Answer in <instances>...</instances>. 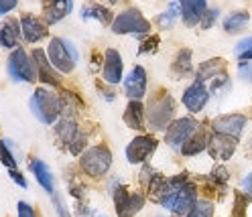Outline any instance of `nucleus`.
<instances>
[{
  "label": "nucleus",
  "mask_w": 252,
  "mask_h": 217,
  "mask_svg": "<svg viewBox=\"0 0 252 217\" xmlns=\"http://www.w3.org/2000/svg\"><path fill=\"white\" fill-rule=\"evenodd\" d=\"M80 166L86 175L98 179V177H104L110 166H112V152H110L108 146L104 144H98V146H90L82 152L80 157Z\"/></svg>",
  "instance_id": "6"
},
{
  "label": "nucleus",
  "mask_w": 252,
  "mask_h": 217,
  "mask_svg": "<svg viewBox=\"0 0 252 217\" xmlns=\"http://www.w3.org/2000/svg\"><path fill=\"white\" fill-rule=\"evenodd\" d=\"M242 189H244V193H246V195L252 199V173H250V175H248V177L242 181Z\"/></svg>",
  "instance_id": "42"
},
{
  "label": "nucleus",
  "mask_w": 252,
  "mask_h": 217,
  "mask_svg": "<svg viewBox=\"0 0 252 217\" xmlns=\"http://www.w3.org/2000/svg\"><path fill=\"white\" fill-rule=\"evenodd\" d=\"M145 106L136 102V100H130L128 106H126V110H124V124L128 128L132 130H138V132H143L145 130Z\"/></svg>",
  "instance_id": "23"
},
{
  "label": "nucleus",
  "mask_w": 252,
  "mask_h": 217,
  "mask_svg": "<svg viewBox=\"0 0 252 217\" xmlns=\"http://www.w3.org/2000/svg\"><path fill=\"white\" fill-rule=\"evenodd\" d=\"M224 71H226V61L224 59H220V57L208 59V61H203V63L197 67V77H195V80L206 83V81L216 80V77L220 73H224Z\"/></svg>",
  "instance_id": "24"
},
{
  "label": "nucleus",
  "mask_w": 252,
  "mask_h": 217,
  "mask_svg": "<svg viewBox=\"0 0 252 217\" xmlns=\"http://www.w3.org/2000/svg\"><path fill=\"white\" fill-rule=\"evenodd\" d=\"M179 14H181V4L179 2H171L169 8L157 17V25H159L161 28H171L173 25H175V21L179 19Z\"/></svg>",
  "instance_id": "29"
},
{
  "label": "nucleus",
  "mask_w": 252,
  "mask_h": 217,
  "mask_svg": "<svg viewBox=\"0 0 252 217\" xmlns=\"http://www.w3.org/2000/svg\"><path fill=\"white\" fill-rule=\"evenodd\" d=\"M10 179H12L14 183H17L19 187H23V189H27V187H29V185H27V179L19 173V170H10Z\"/></svg>",
  "instance_id": "41"
},
{
  "label": "nucleus",
  "mask_w": 252,
  "mask_h": 217,
  "mask_svg": "<svg viewBox=\"0 0 252 217\" xmlns=\"http://www.w3.org/2000/svg\"><path fill=\"white\" fill-rule=\"evenodd\" d=\"M173 114H175V100L167 91H159L155 98H151L147 108V120L153 130H167L171 126Z\"/></svg>",
  "instance_id": "3"
},
{
  "label": "nucleus",
  "mask_w": 252,
  "mask_h": 217,
  "mask_svg": "<svg viewBox=\"0 0 252 217\" xmlns=\"http://www.w3.org/2000/svg\"><path fill=\"white\" fill-rule=\"evenodd\" d=\"M208 102H210V89H208V85L203 83V81H197L195 80L191 85H189L183 91V106L191 114L201 112L203 108L208 106Z\"/></svg>",
  "instance_id": "13"
},
{
  "label": "nucleus",
  "mask_w": 252,
  "mask_h": 217,
  "mask_svg": "<svg viewBox=\"0 0 252 217\" xmlns=\"http://www.w3.org/2000/svg\"><path fill=\"white\" fill-rule=\"evenodd\" d=\"M17 211H19L17 217H35V209L29 203H25V201H21V203L17 205Z\"/></svg>",
  "instance_id": "40"
},
{
  "label": "nucleus",
  "mask_w": 252,
  "mask_h": 217,
  "mask_svg": "<svg viewBox=\"0 0 252 217\" xmlns=\"http://www.w3.org/2000/svg\"><path fill=\"white\" fill-rule=\"evenodd\" d=\"M21 37H23V30H21V21L19 19H6L2 25H0V45L4 49H19L21 45Z\"/></svg>",
  "instance_id": "19"
},
{
  "label": "nucleus",
  "mask_w": 252,
  "mask_h": 217,
  "mask_svg": "<svg viewBox=\"0 0 252 217\" xmlns=\"http://www.w3.org/2000/svg\"><path fill=\"white\" fill-rule=\"evenodd\" d=\"M96 217H106V215H96Z\"/></svg>",
  "instance_id": "44"
},
{
  "label": "nucleus",
  "mask_w": 252,
  "mask_h": 217,
  "mask_svg": "<svg viewBox=\"0 0 252 217\" xmlns=\"http://www.w3.org/2000/svg\"><path fill=\"white\" fill-rule=\"evenodd\" d=\"M29 106L35 118L43 124H55L63 114V98L47 87H37Z\"/></svg>",
  "instance_id": "2"
},
{
  "label": "nucleus",
  "mask_w": 252,
  "mask_h": 217,
  "mask_svg": "<svg viewBox=\"0 0 252 217\" xmlns=\"http://www.w3.org/2000/svg\"><path fill=\"white\" fill-rule=\"evenodd\" d=\"M19 4V0H0V17H4L10 10H14Z\"/></svg>",
  "instance_id": "39"
},
{
  "label": "nucleus",
  "mask_w": 252,
  "mask_h": 217,
  "mask_svg": "<svg viewBox=\"0 0 252 217\" xmlns=\"http://www.w3.org/2000/svg\"><path fill=\"white\" fill-rule=\"evenodd\" d=\"M31 170H33V175L35 179L39 181V185L47 191V193H55V179H53V173H51V168L47 166L43 161L35 159V161H31Z\"/></svg>",
  "instance_id": "26"
},
{
  "label": "nucleus",
  "mask_w": 252,
  "mask_h": 217,
  "mask_svg": "<svg viewBox=\"0 0 252 217\" xmlns=\"http://www.w3.org/2000/svg\"><path fill=\"white\" fill-rule=\"evenodd\" d=\"M112 197H114V207H116L118 217H134L145 205V195L130 193L124 185H118L112 191Z\"/></svg>",
  "instance_id": "10"
},
{
  "label": "nucleus",
  "mask_w": 252,
  "mask_h": 217,
  "mask_svg": "<svg viewBox=\"0 0 252 217\" xmlns=\"http://www.w3.org/2000/svg\"><path fill=\"white\" fill-rule=\"evenodd\" d=\"M246 126V116L242 114H228V116H220L212 122V128L218 134H226L232 138H240L242 130Z\"/></svg>",
  "instance_id": "18"
},
{
  "label": "nucleus",
  "mask_w": 252,
  "mask_h": 217,
  "mask_svg": "<svg viewBox=\"0 0 252 217\" xmlns=\"http://www.w3.org/2000/svg\"><path fill=\"white\" fill-rule=\"evenodd\" d=\"M151 30V23L143 17V12L136 8H126L120 12L112 23V33L116 35H134V37H143Z\"/></svg>",
  "instance_id": "7"
},
{
  "label": "nucleus",
  "mask_w": 252,
  "mask_h": 217,
  "mask_svg": "<svg viewBox=\"0 0 252 217\" xmlns=\"http://www.w3.org/2000/svg\"><path fill=\"white\" fill-rule=\"evenodd\" d=\"M104 2H108V4H116L118 0H104Z\"/></svg>",
  "instance_id": "43"
},
{
  "label": "nucleus",
  "mask_w": 252,
  "mask_h": 217,
  "mask_svg": "<svg viewBox=\"0 0 252 217\" xmlns=\"http://www.w3.org/2000/svg\"><path fill=\"white\" fill-rule=\"evenodd\" d=\"M228 179H230V175H228L226 166H222V164L214 166V170L210 173V181H212L214 187H222V189H224L226 183H228Z\"/></svg>",
  "instance_id": "33"
},
{
  "label": "nucleus",
  "mask_w": 252,
  "mask_h": 217,
  "mask_svg": "<svg viewBox=\"0 0 252 217\" xmlns=\"http://www.w3.org/2000/svg\"><path fill=\"white\" fill-rule=\"evenodd\" d=\"M236 144H238V138H232L226 134H210V142H208V152L216 161H228L234 157Z\"/></svg>",
  "instance_id": "15"
},
{
  "label": "nucleus",
  "mask_w": 252,
  "mask_h": 217,
  "mask_svg": "<svg viewBox=\"0 0 252 217\" xmlns=\"http://www.w3.org/2000/svg\"><path fill=\"white\" fill-rule=\"evenodd\" d=\"M45 2H47V0H45Z\"/></svg>",
  "instance_id": "45"
},
{
  "label": "nucleus",
  "mask_w": 252,
  "mask_h": 217,
  "mask_svg": "<svg viewBox=\"0 0 252 217\" xmlns=\"http://www.w3.org/2000/svg\"><path fill=\"white\" fill-rule=\"evenodd\" d=\"M124 91L130 100H136V102H140L145 98V94H147V71H145V67H140V65L132 67V71L126 75V80H124Z\"/></svg>",
  "instance_id": "16"
},
{
  "label": "nucleus",
  "mask_w": 252,
  "mask_h": 217,
  "mask_svg": "<svg viewBox=\"0 0 252 217\" xmlns=\"http://www.w3.org/2000/svg\"><path fill=\"white\" fill-rule=\"evenodd\" d=\"M12 142L8 140V138H4L2 142H0V163H2L8 170H17V166H19V161H17V157L12 154Z\"/></svg>",
  "instance_id": "30"
},
{
  "label": "nucleus",
  "mask_w": 252,
  "mask_h": 217,
  "mask_svg": "<svg viewBox=\"0 0 252 217\" xmlns=\"http://www.w3.org/2000/svg\"><path fill=\"white\" fill-rule=\"evenodd\" d=\"M191 57H193L191 49H181V51L177 53L175 61H173V65H171V73H173V77H185V75L191 73V69H193V65H191Z\"/></svg>",
  "instance_id": "28"
},
{
  "label": "nucleus",
  "mask_w": 252,
  "mask_h": 217,
  "mask_svg": "<svg viewBox=\"0 0 252 217\" xmlns=\"http://www.w3.org/2000/svg\"><path fill=\"white\" fill-rule=\"evenodd\" d=\"M55 134L59 138V142L63 146H67L71 154H80L82 150H86V134L80 130L73 116L63 112L61 118L55 122Z\"/></svg>",
  "instance_id": "5"
},
{
  "label": "nucleus",
  "mask_w": 252,
  "mask_h": 217,
  "mask_svg": "<svg viewBox=\"0 0 252 217\" xmlns=\"http://www.w3.org/2000/svg\"><path fill=\"white\" fill-rule=\"evenodd\" d=\"M199 126H201V124H199L195 118H191V116L179 118V120H175V122H171V126H169L167 132H165V142H167L171 148H179V150H181V146L197 132Z\"/></svg>",
  "instance_id": "9"
},
{
  "label": "nucleus",
  "mask_w": 252,
  "mask_h": 217,
  "mask_svg": "<svg viewBox=\"0 0 252 217\" xmlns=\"http://www.w3.org/2000/svg\"><path fill=\"white\" fill-rule=\"evenodd\" d=\"M197 203V189L193 183L187 181V175H177L169 179V187L161 205L173 215H187Z\"/></svg>",
  "instance_id": "1"
},
{
  "label": "nucleus",
  "mask_w": 252,
  "mask_h": 217,
  "mask_svg": "<svg viewBox=\"0 0 252 217\" xmlns=\"http://www.w3.org/2000/svg\"><path fill=\"white\" fill-rule=\"evenodd\" d=\"M248 195L234 193V217H246V207H248Z\"/></svg>",
  "instance_id": "35"
},
{
  "label": "nucleus",
  "mask_w": 252,
  "mask_h": 217,
  "mask_svg": "<svg viewBox=\"0 0 252 217\" xmlns=\"http://www.w3.org/2000/svg\"><path fill=\"white\" fill-rule=\"evenodd\" d=\"M21 21V30H23V39L27 43H39L43 39L49 37V25H47L43 19L35 17V14L25 12Z\"/></svg>",
  "instance_id": "12"
},
{
  "label": "nucleus",
  "mask_w": 252,
  "mask_h": 217,
  "mask_svg": "<svg viewBox=\"0 0 252 217\" xmlns=\"http://www.w3.org/2000/svg\"><path fill=\"white\" fill-rule=\"evenodd\" d=\"M8 75L12 81H25V83H35L37 81V67L35 61L23 47L14 49L8 57Z\"/></svg>",
  "instance_id": "8"
},
{
  "label": "nucleus",
  "mask_w": 252,
  "mask_h": 217,
  "mask_svg": "<svg viewBox=\"0 0 252 217\" xmlns=\"http://www.w3.org/2000/svg\"><path fill=\"white\" fill-rule=\"evenodd\" d=\"M159 35H153L149 39H145L143 43H140V47H138V53L140 55H151V53H157V49H159Z\"/></svg>",
  "instance_id": "36"
},
{
  "label": "nucleus",
  "mask_w": 252,
  "mask_h": 217,
  "mask_svg": "<svg viewBox=\"0 0 252 217\" xmlns=\"http://www.w3.org/2000/svg\"><path fill=\"white\" fill-rule=\"evenodd\" d=\"M82 19L84 21H96L100 23L102 27H110L114 23V14L112 10H108L104 4H98V2H86L82 6Z\"/></svg>",
  "instance_id": "22"
},
{
  "label": "nucleus",
  "mask_w": 252,
  "mask_h": 217,
  "mask_svg": "<svg viewBox=\"0 0 252 217\" xmlns=\"http://www.w3.org/2000/svg\"><path fill=\"white\" fill-rule=\"evenodd\" d=\"M238 75L242 77L244 81H248V83L252 85V63H242V65L238 67Z\"/></svg>",
  "instance_id": "38"
},
{
  "label": "nucleus",
  "mask_w": 252,
  "mask_h": 217,
  "mask_svg": "<svg viewBox=\"0 0 252 217\" xmlns=\"http://www.w3.org/2000/svg\"><path fill=\"white\" fill-rule=\"evenodd\" d=\"M73 10V0H47L45 2V23L55 25L63 21Z\"/></svg>",
  "instance_id": "21"
},
{
  "label": "nucleus",
  "mask_w": 252,
  "mask_h": 217,
  "mask_svg": "<svg viewBox=\"0 0 252 217\" xmlns=\"http://www.w3.org/2000/svg\"><path fill=\"white\" fill-rule=\"evenodd\" d=\"M157 146H159V140H157L155 136H149V134L136 136L134 140L126 146V161L130 164H143L157 150Z\"/></svg>",
  "instance_id": "11"
},
{
  "label": "nucleus",
  "mask_w": 252,
  "mask_h": 217,
  "mask_svg": "<svg viewBox=\"0 0 252 217\" xmlns=\"http://www.w3.org/2000/svg\"><path fill=\"white\" fill-rule=\"evenodd\" d=\"M214 215V203L206 199H197V203L193 205V209L189 211L185 217H212Z\"/></svg>",
  "instance_id": "32"
},
{
  "label": "nucleus",
  "mask_w": 252,
  "mask_h": 217,
  "mask_svg": "<svg viewBox=\"0 0 252 217\" xmlns=\"http://www.w3.org/2000/svg\"><path fill=\"white\" fill-rule=\"evenodd\" d=\"M181 4V19L187 27H195L201 23V17L208 10L206 0H179Z\"/></svg>",
  "instance_id": "20"
},
{
  "label": "nucleus",
  "mask_w": 252,
  "mask_h": 217,
  "mask_svg": "<svg viewBox=\"0 0 252 217\" xmlns=\"http://www.w3.org/2000/svg\"><path fill=\"white\" fill-rule=\"evenodd\" d=\"M208 142H210L208 130L203 128V126H199L197 132L181 146V152L185 154V157H195V154H199L201 150H208Z\"/></svg>",
  "instance_id": "25"
},
{
  "label": "nucleus",
  "mask_w": 252,
  "mask_h": 217,
  "mask_svg": "<svg viewBox=\"0 0 252 217\" xmlns=\"http://www.w3.org/2000/svg\"><path fill=\"white\" fill-rule=\"evenodd\" d=\"M218 17H220V10H218V8H208V10H206V14H203V17H201V23H199V27H201L203 30L212 28V27L216 25Z\"/></svg>",
  "instance_id": "37"
},
{
  "label": "nucleus",
  "mask_w": 252,
  "mask_h": 217,
  "mask_svg": "<svg viewBox=\"0 0 252 217\" xmlns=\"http://www.w3.org/2000/svg\"><path fill=\"white\" fill-rule=\"evenodd\" d=\"M234 53H236V59H238L240 65L242 63H250V61H252V37L242 39L238 45H236Z\"/></svg>",
  "instance_id": "31"
},
{
  "label": "nucleus",
  "mask_w": 252,
  "mask_h": 217,
  "mask_svg": "<svg viewBox=\"0 0 252 217\" xmlns=\"http://www.w3.org/2000/svg\"><path fill=\"white\" fill-rule=\"evenodd\" d=\"M47 57H49L51 65L61 71V73H71L77 65V59H80V53H77L75 45L67 39L61 37H53L49 47H47Z\"/></svg>",
  "instance_id": "4"
},
{
  "label": "nucleus",
  "mask_w": 252,
  "mask_h": 217,
  "mask_svg": "<svg viewBox=\"0 0 252 217\" xmlns=\"http://www.w3.org/2000/svg\"><path fill=\"white\" fill-rule=\"evenodd\" d=\"M230 89V77H228V73L224 71V73H220L216 80H212V91L218 96V94H226V91Z\"/></svg>",
  "instance_id": "34"
},
{
  "label": "nucleus",
  "mask_w": 252,
  "mask_h": 217,
  "mask_svg": "<svg viewBox=\"0 0 252 217\" xmlns=\"http://www.w3.org/2000/svg\"><path fill=\"white\" fill-rule=\"evenodd\" d=\"M122 75H124V63H122V57L116 49H106L104 53V65H102V77L108 83H120L122 81Z\"/></svg>",
  "instance_id": "17"
},
{
  "label": "nucleus",
  "mask_w": 252,
  "mask_h": 217,
  "mask_svg": "<svg viewBox=\"0 0 252 217\" xmlns=\"http://www.w3.org/2000/svg\"><path fill=\"white\" fill-rule=\"evenodd\" d=\"M31 57H33V61H35L39 81L45 83V85H51V87H59L61 80L57 75V69L51 65V61H49V57H47V53L43 49H33V51H31Z\"/></svg>",
  "instance_id": "14"
},
{
  "label": "nucleus",
  "mask_w": 252,
  "mask_h": 217,
  "mask_svg": "<svg viewBox=\"0 0 252 217\" xmlns=\"http://www.w3.org/2000/svg\"><path fill=\"white\" fill-rule=\"evenodd\" d=\"M248 21H250V14L246 10H234L232 14H228L224 19V30L230 35H238L246 28Z\"/></svg>",
  "instance_id": "27"
}]
</instances>
